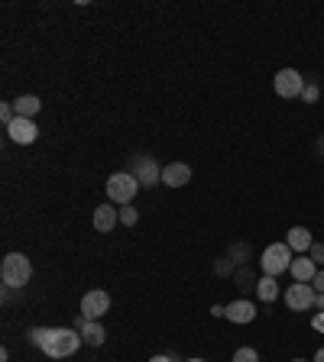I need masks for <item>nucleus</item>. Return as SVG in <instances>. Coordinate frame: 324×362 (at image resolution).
I'll list each match as a JSON object with an SVG mask.
<instances>
[{"label":"nucleus","instance_id":"7c9ffc66","mask_svg":"<svg viewBox=\"0 0 324 362\" xmlns=\"http://www.w3.org/2000/svg\"><path fill=\"white\" fill-rule=\"evenodd\" d=\"M311 362H324V349H318V353H315V359H311Z\"/></svg>","mask_w":324,"mask_h":362},{"label":"nucleus","instance_id":"f8f14e48","mask_svg":"<svg viewBox=\"0 0 324 362\" xmlns=\"http://www.w3.org/2000/svg\"><path fill=\"white\" fill-rule=\"evenodd\" d=\"M285 243H289V249H292V253L305 256L308 249L315 246V236H311V230H308V227H292L289 233H285Z\"/></svg>","mask_w":324,"mask_h":362},{"label":"nucleus","instance_id":"2f4dec72","mask_svg":"<svg viewBox=\"0 0 324 362\" xmlns=\"http://www.w3.org/2000/svg\"><path fill=\"white\" fill-rule=\"evenodd\" d=\"M292 362H311V359H292Z\"/></svg>","mask_w":324,"mask_h":362},{"label":"nucleus","instance_id":"412c9836","mask_svg":"<svg viewBox=\"0 0 324 362\" xmlns=\"http://www.w3.org/2000/svg\"><path fill=\"white\" fill-rule=\"evenodd\" d=\"M120 223H123V227H137V223H140V211H137V207H130V204H123V207H120Z\"/></svg>","mask_w":324,"mask_h":362},{"label":"nucleus","instance_id":"dca6fc26","mask_svg":"<svg viewBox=\"0 0 324 362\" xmlns=\"http://www.w3.org/2000/svg\"><path fill=\"white\" fill-rule=\"evenodd\" d=\"M256 298H259L263 304L276 301V298H279V278H273V275L259 278V281H256Z\"/></svg>","mask_w":324,"mask_h":362},{"label":"nucleus","instance_id":"5701e85b","mask_svg":"<svg viewBox=\"0 0 324 362\" xmlns=\"http://www.w3.org/2000/svg\"><path fill=\"white\" fill-rule=\"evenodd\" d=\"M234 362H259V353H256L253 346H240L237 353H234Z\"/></svg>","mask_w":324,"mask_h":362},{"label":"nucleus","instance_id":"0eeeda50","mask_svg":"<svg viewBox=\"0 0 324 362\" xmlns=\"http://www.w3.org/2000/svg\"><path fill=\"white\" fill-rule=\"evenodd\" d=\"M273 88L279 97L295 101V97H302V91H305V78H302V71H295V68H279L273 78Z\"/></svg>","mask_w":324,"mask_h":362},{"label":"nucleus","instance_id":"cd10ccee","mask_svg":"<svg viewBox=\"0 0 324 362\" xmlns=\"http://www.w3.org/2000/svg\"><path fill=\"white\" fill-rule=\"evenodd\" d=\"M211 314H214V317H227V307H224V304H214Z\"/></svg>","mask_w":324,"mask_h":362},{"label":"nucleus","instance_id":"f3484780","mask_svg":"<svg viewBox=\"0 0 324 362\" xmlns=\"http://www.w3.org/2000/svg\"><path fill=\"white\" fill-rule=\"evenodd\" d=\"M81 340H85V346H104L107 330L101 327V320H88L85 327H81Z\"/></svg>","mask_w":324,"mask_h":362},{"label":"nucleus","instance_id":"20e7f679","mask_svg":"<svg viewBox=\"0 0 324 362\" xmlns=\"http://www.w3.org/2000/svg\"><path fill=\"white\" fill-rule=\"evenodd\" d=\"M130 175L140 181V188H156L162 185V165L153 159V155H146V152H137V155H130Z\"/></svg>","mask_w":324,"mask_h":362},{"label":"nucleus","instance_id":"a878e982","mask_svg":"<svg viewBox=\"0 0 324 362\" xmlns=\"http://www.w3.org/2000/svg\"><path fill=\"white\" fill-rule=\"evenodd\" d=\"M149 362H185V359H179L175 353H159V356H153Z\"/></svg>","mask_w":324,"mask_h":362},{"label":"nucleus","instance_id":"423d86ee","mask_svg":"<svg viewBox=\"0 0 324 362\" xmlns=\"http://www.w3.org/2000/svg\"><path fill=\"white\" fill-rule=\"evenodd\" d=\"M282 301H285V307H289V311L305 314V311H311V307L318 304V291L308 285V281H295V285L285 288Z\"/></svg>","mask_w":324,"mask_h":362},{"label":"nucleus","instance_id":"9d476101","mask_svg":"<svg viewBox=\"0 0 324 362\" xmlns=\"http://www.w3.org/2000/svg\"><path fill=\"white\" fill-rule=\"evenodd\" d=\"M188 181H191V165H185V162L162 165V185L166 188H185Z\"/></svg>","mask_w":324,"mask_h":362},{"label":"nucleus","instance_id":"ddd939ff","mask_svg":"<svg viewBox=\"0 0 324 362\" xmlns=\"http://www.w3.org/2000/svg\"><path fill=\"white\" fill-rule=\"evenodd\" d=\"M253 317H256V307L247 298H237V301L227 304V320L231 323H253Z\"/></svg>","mask_w":324,"mask_h":362},{"label":"nucleus","instance_id":"4468645a","mask_svg":"<svg viewBox=\"0 0 324 362\" xmlns=\"http://www.w3.org/2000/svg\"><path fill=\"white\" fill-rule=\"evenodd\" d=\"M292 278H295V281H308V285H311V278L318 275V265L315 262H311V256H295V259H292Z\"/></svg>","mask_w":324,"mask_h":362},{"label":"nucleus","instance_id":"b1692460","mask_svg":"<svg viewBox=\"0 0 324 362\" xmlns=\"http://www.w3.org/2000/svg\"><path fill=\"white\" fill-rule=\"evenodd\" d=\"M308 256H311V262H315L318 269H324V243H318L315 239V246L308 249Z\"/></svg>","mask_w":324,"mask_h":362},{"label":"nucleus","instance_id":"4be33fe9","mask_svg":"<svg viewBox=\"0 0 324 362\" xmlns=\"http://www.w3.org/2000/svg\"><path fill=\"white\" fill-rule=\"evenodd\" d=\"M318 97H321V85H318V81H305L302 101H305V104H318Z\"/></svg>","mask_w":324,"mask_h":362},{"label":"nucleus","instance_id":"bb28decb","mask_svg":"<svg viewBox=\"0 0 324 362\" xmlns=\"http://www.w3.org/2000/svg\"><path fill=\"white\" fill-rule=\"evenodd\" d=\"M311 330H318V333H324V314L318 311L315 317H311Z\"/></svg>","mask_w":324,"mask_h":362},{"label":"nucleus","instance_id":"f03ea898","mask_svg":"<svg viewBox=\"0 0 324 362\" xmlns=\"http://www.w3.org/2000/svg\"><path fill=\"white\" fill-rule=\"evenodd\" d=\"M33 278V262L26 259L23 253H7L0 262V281L10 291H23V285H29Z\"/></svg>","mask_w":324,"mask_h":362},{"label":"nucleus","instance_id":"2eb2a0df","mask_svg":"<svg viewBox=\"0 0 324 362\" xmlns=\"http://www.w3.org/2000/svg\"><path fill=\"white\" fill-rule=\"evenodd\" d=\"M13 107H17V117H26V120H33L39 110H43V101L36 97V94H20L17 101H13Z\"/></svg>","mask_w":324,"mask_h":362},{"label":"nucleus","instance_id":"c756f323","mask_svg":"<svg viewBox=\"0 0 324 362\" xmlns=\"http://www.w3.org/2000/svg\"><path fill=\"white\" fill-rule=\"evenodd\" d=\"M315 307H318V311L324 314V295H318V304H315Z\"/></svg>","mask_w":324,"mask_h":362},{"label":"nucleus","instance_id":"aec40b11","mask_svg":"<svg viewBox=\"0 0 324 362\" xmlns=\"http://www.w3.org/2000/svg\"><path fill=\"white\" fill-rule=\"evenodd\" d=\"M234 272H237V265L231 262V256L224 253L221 259L214 262V275H221V278H234Z\"/></svg>","mask_w":324,"mask_h":362},{"label":"nucleus","instance_id":"393cba45","mask_svg":"<svg viewBox=\"0 0 324 362\" xmlns=\"http://www.w3.org/2000/svg\"><path fill=\"white\" fill-rule=\"evenodd\" d=\"M311 288H315L318 295H324V269H318V275L311 278Z\"/></svg>","mask_w":324,"mask_h":362},{"label":"nucleus","instance_id":"7ed1b4c3","mask_svg":"<svg viewBox=\"0 0 324 362\" xmlns=\"http://www.w3.org/2000/svg\"><path fill=\"white\" fill-rule=\"evenodd\" d=\"M292 259H295V253L289 249V243H273L266 246L263 256H259V269H263V275L279 278L282 272L292 269Z\"/></svg>","mask_w":324,"mask_h":362},{"label":"nucleus","instance_id":"c85d7f7f","mask_svg":"<svg viewBox=\"0 0 324 362\" xmlns=\"http://www.w3.org/2000/svg\"><path fill=\"white\" fill-rule=\"evenodd\" d=\"M318 155H321V159H324V136H321V139H318Z\"/></svg>","mask_w":324,"mask_h":362},{"label":"nucleus","instance_id":"a211bd4d","mask_svg":"<svg viewBox=\"0 0 324 362\" xmlns=\"http://www.w3.org/2000/svg\"><path fill=\"white\" fill-rule=\"evenodd\" d=\"M256 281H259V278L250 272V265H240V269L234 272V288H240V291H256Z\"/></svg>","mask_w":324,"mask_h":362},{"label":"nucleus","instance_id":"6ab92c4d","mask_svg":"<svg viewBox=\"0 0 324 362\" xmlns=\"http://www.w3.org/2000/svg\"><path fill=\"white\" fill-rule=\"evenodd\" d=\"M227 256H231V262L240 269V265H247V259H250V246L247 243H231L227 246Z\"/></svg>","mask_w":324,"mask_h":362},{"label":"nucleus","instance_id":"1a4fd4ad","mask_svg":"<svg viewBox=\"0 0 324 362\" xmlns=\"http://www.w3.org/2000/svg\"><path fill=\"white\" fill-rule=\"evenodd\" d=\"M7 136L13 139V143H20V146H29V143H36V139H39V127H36L33 120L17 117L7 127Z\"/></svg>","mask_w":324,"mask_h":362},{"label":"nucleus","instance_id":"6e6552de","mask_svg":"<svg viewBox=\"0 0 324 362\" xmlns=\"http://www.w3.org/2000/svg\"><path fill=\"white\" fill-rule=\"evenodd\" d=\"M107 311H111V295L101 291V288H94V291H88V295L81 298V314H85L88 320H101Z\"/></svg>","mask_w":324,"mask_h":362},{"label":"nucleus","instance_id":"f257e3e1","mask_svg":"<svg viewBox=\"0 0 324 362\" xmlns=\"http://www.w3.org/2000/svg\"><path fill=\"white\" fill-rule=\"evenodd\" d=\"M26 340L39 346L49 359H69L85 346V340H81V333L75 327H29Z\"/></svg>","mask_w":324,"mask_h":362},{"label":"nucleus","instance_id":"39448f33","mask_svg":"<svg viewBox=\"0 0 324 362\" xmlns=\"http://www.w3.org/2000/svg\"><path fill=\"white\" fill-rule=\"evenodd\" d=\"M140 191V181L130 172H114L111 178H107V197H111V204H130L133 197H137Z\"/></svg>","mask_w":324,"mask_h":362},{"label":"nucleus","instance_id":"473e14b6","mask_svg":"<svg viewBox=\"0 0 324 362\" xmlns=\"http://www.w3.org/2000/svg\"><path fill=\"white\" fill-rule=\"evenodd\" d=\"M185 362H205V359H185Z\"/></svg>","mask_w":324,"mask_h":362},{"label":"nucleus","instance_id":"9b49d317","mask_svg":"<svg viewBox=\"0 0 324 362\" xmlns=\"http://www.w3.org/2000/svg\"><path fill=\"white\" fill-rule=\"evenodd\" d=\"M91 220H94V230H97V233H111V230L120 223V211L114 207V204H97Z\"/></svg>","mask_w":324,"mask_h":362}]
</instances>
